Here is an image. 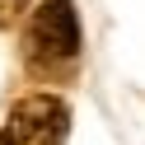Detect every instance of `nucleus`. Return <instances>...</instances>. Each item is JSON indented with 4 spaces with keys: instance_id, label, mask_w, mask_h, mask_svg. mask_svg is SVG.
Returning <instances> with one entry per match:
<instances>
[{
    "instance_id": "obj_2",
    "label": "nucleus",
    "mask_w": 145,
    "mask_h": 145,
    "mask_svg": "<svg viewBox=\"0 0 145 145\" xmlns=\"http://www.w3.org/2000/svg\"><path fill=\"white\" fill-rule=\"evenodd\" d=\"M70 131V108L56 94H28L10 112V145H61Z\"/></svg>"
},
{
    "instance_id": "obj_3",
    "label": "nucleus",
    "mask_w": 145,
    "mask_h": 145,
    "mask_svg": "<svg viewBox=\"0 0 145 145\" xmlns=\"http://www.w3.org/2000/svg\"><path fill=\"white\" fill-rule=\"evenodd\" d=\"M33 10L28 0H0V28H10V24H19V14Z\"/></svg>"
},
{
    "instance_id": "obj_1",
    "label": "nucleus",
    "mask_w": 145,
    "mask_h": 145,
    "mask_svg": "<svg viewBox=\"0 0 145 145\" xmlns=\"http://www.w3.org/2000/svg\"><path fill=\"white\" fill-rule=\"evenodd\" d=\"M24 56L38 70H66L80 56V19L75 0H42L24 28Z\"/></svg>"
},
{
    "instance_id": "obj_4",
    "label": "nucleus",
    "mask_w": 145,
    "mask_h": 145,
    "mask_svg": "<svg viewBox=\"0 0 145 145\" xmlns=\"http://www.w3.org/2000/svg\"><path fill=\"white\" fill-rule=\"evenodd\" d=\"M0 145H10V136H5V131H0Z\"/></svg>"
}]
</instances>
